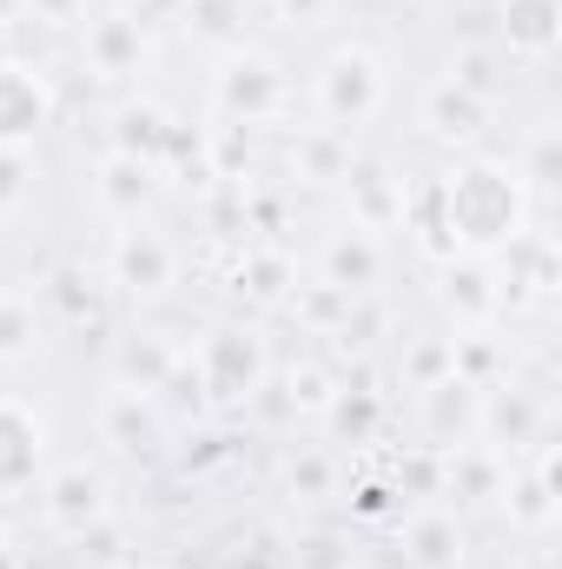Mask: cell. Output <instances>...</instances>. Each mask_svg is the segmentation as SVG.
<instances>
[{"instance_id":"6da1fadb","label":"cell","mask_w":562,"mask_h":569,"mask_svg":"<svg viewBox=\"0 0 562 569\" xmlns=\"http://www.w3.org/2000/svg\"><path fill=\"white\" fill-rule=\"evenodd\" d=\"M436 212H443V252L456 259H496L503 246L523 239L530 226V186H523V166L510 159H463L450 166V179H436Z\"/></svg>"},{"instance_id":"7a4b0ae2","label":"cell","mask_w":562,"mask_h":569,"mask_svg":"<svg viewBox=\"0 0 562 569\" xmlns=\"http://www.w3.org/2000/svg\"><path fill=\"white\" fill-rule=\"evenodd\" d=\"M311 107H318L324 133H358V127H371L378 107H384V60H378L371 47H358V40L331 47V53L318 60V73H311Z\"/></svg>"},{"instance_id":"3957f363","label":"cell","mask_w":562,"mask_h":569,"mask_svg":"<svg viewBox=\"0 0 562 569\" xmlns=\"http://www.w3.org/2000/svg\"><path fill=\"white\" fill-rule=\"evenodd\" d=\"M185 371H192V385H199L212 405H245V398H259L272 358H265V338H259L252 325H212V331L199 338V351H192Z\"/></svg>"},{"instance_id":"277c9868","label":"cell","mask_w":562,"mask_h":569,"mask_svg":"<svg viewBox=\"0 0 562 569\" xmlns=\"http://www.w3.org/2000/svg\"><path fill=\"white\" fill-rule=\"evenodd\" d=\"M100 443L113 457H133V463H152L165 443H172V418L159 411V391H133V385H113L100 398Z\"/></svg>"},{"instance_id":"5b68a950","label":"cell","mask_w":562,"mask_h":569,"mask_svg":"<svg viewBox=\"0 0 562 569\" xmlns=\"http://www.w3.org/2000/svg\"><path fill=\"white\" fill-rule=\"evenodd\" d=\"M107 279L120 284L127 298L152 305V298H165V291L179 284V252H172L165 232H152V226L133 219V226L113 239V252H107Z\"/></svg>"},{"instance_id":"8992f818","label":"cell","mask_w":562,"mask_h":569,"mask_svg":"<svg viewBox=\"0 0 562 569\" xmlns=\"http://www.w3.org/2000/svg\"><path fill=\"white\" fill-rule=\"evenodd\" d=\"M40 510H47V523H53V530L87 537V530H100V523H107L113 490H107V477H100L93 463H60V470L40 483Z\"/></svg>"},{"instance_id":"52a82bcc","label":"cell","mask_w":562,"mask_h":569,"mask_svg":"<svg viewBox=\"0 0 562 569\" xmlns=\"http://www.w3.org/2000/svg\"><path fill=\"white\" fill-rule=\"evenodd\" d=\"M47 477V418L20 398H0V497H20Z\"/></svg>"},{"instance_id":"ba28073f","label":"cell","mask_w":562,"mask_h":569,"mask_svg":"<svg viewBox=\"0 0 562 569\" xmlns=\"http://www.w3.org/2000/svg\"><path fill=\"white\" fill-rule=\"evenodd\" d=\"M53 120V87L27 60H0V146H27Z\"/></svg>"},{"instance_id":"9c48e42d","label":"cell","mask_w":562,"mask_h":569,"mask_svg":"<svg viewBox=\"0 0 562 569\" xmlns=\"http://www.w3.org/2000/svg\"><path fill=\"white\" fill-rule=\"evenodd\" d=\"M423 133L443 146H470L483 127H490V100L483 93H470V87H456V80H436L430 93H423Z\"/></svg>"},{"instance_id":"30bf717a","label":"cell","mask_w":562,"mask_h":569,"mask_svg":"<svg viewBox=\"0 0 562 569\" xmlns=\"http://www.w3.org/2000/svg\"><path fill=\"white\" fill-rule=\"evenodd\" d=\"M145 60V20L140 13H100L87 20V67L100 80H127Z\"/></svg>"},{"instance_id":"8fae6325","label":"cell","mask_w":562,"mask_h":569,"mask_svg":"<svg viewBox=\"0 0 562 569\" xmlns=\"http://www.w3.org/2000/svg\"><path fill=\"white\" fill-rule=\"evenodd\" d=\"M496 33L516 60H550L562 40V7L556 0H503L496 7Z\"/></svg>"},{"instance_id":"7c38bea8","label":"cell","mask_w":562,"mask_h":569,"mask_svg":"<svg viewBox=\"0 0 562 569\" xmlns=\"http://www.w3.org/2000/svg\"><path fill=\"white\" fill-rule=\"evenodd\" d=\"M284 80L272 60H259V53H239V60H225V73H219V107L225 113H245V120H265L272 107H279Z\"/></svg>"},{"instance_id":"4fadbf2b","label":"cell","mask_w":562,"mask_h":569,"mask_svg":"<svg viewBox=\"0 0 562 569\" xmlns=\"http://www.w3.org/2000/svg\"><path fill=\"white\" fill-rule=\"evenodd\" d=\"M93 192H100V206H107L113 219H127V226H133L145 206H152V159H140V152H107V159H100Z\"/></svg>"},{"instance_id":"5bb4252c","label":"cell","mask_w":562,"mask_h":569,"mask_svg":"<svg viewBox=\"0 0 562 569\" xmlns=\"http://www.w3.org/2000/svg\"><path fill=\"white\" fill-rule=\"evenodd\" d=\"M378 272H384V246L364 232V226H351V232H338L331 246H324V284L331 291H364V284H378Z\"/></svg>"},{"instance_id":"9a60e30c","label":"cell","mask_w":562,"mask_h":569,"mask_svg":"<svg viewBox=\"0 0 562 569\" xmlns=\"http://www.w3.org/2000/svg\"><path fill=\"white\" fill-rule=\"evenodd\" d=\"M404 550H411V569H463V523L450 510H423L404 530Z\"/></svg>"},{"instance_id":"2e32d148","label":"cell","mask_w":562,"mask_h":569,"mask_svg":"<svg viewBox=\"0 0 562 569\" xmlns=\"http://www.w3.org/2000/svg\"><path fill=\"white\" fill-rule=\"evenodd\" d=\"M113 371H120V385H133V391H159V385L179 371V351H172V345H159L152 331H140V338H120Z\"/></svg>"},{"instance_id":"e0dca14e","label":"cell","mask_w":562,"mask_h":569,"mask_svg":"<svg viewBox=\"0 0 562 569\" xmlns=\"http://www.w3.org/2000/svg\"><path fill=\"white\" fill-rule=\"evenodd\" d=\"M503 497H510V523H523V530H550V517H556V497H550V457L530 463V470H510V477H503Z\"/></svg>"},{"instance_id":"ac0fdd59","label":"cell","mask_w":562,"mask_h":569,"mask_svg":"<svg viewBox=\"0 0 562 569\" xmlns=\"http://www.w3.org/2000/svg\"><path fill=\"white\" fill-rule=\"evenodd\" d=\"M33 345H40V305L20 291H0V365L33 358Z\"/></svg>"},{"instance_id":"d6986e66","label":"cell","mask_w":562,"mask_h":569,"mask_svg":"<svg viewBox=\"0 0 562 569\" xmlns=\"http://www.w3.org/2000/svg\"><path fill=\"white\" fill-rule=\"evenodd\" d=\"M27 192H33V159H27V146H0V212L27 206Z\"/></svg>"},{"instance_id":"ffe728a7","label":"cell","mask_w":562,"mask_h":569,"mask_svg":"<svg viewBox=\"0 0 562 569\" xmlns=\"http://www.w3.org/2000/svg\"><path fill=\"white\" fill-rule=\"evenodd\" d=\"M284 483H291V490H304V503H318V497H331V463H324L318 450H304V457L284 470Z\"/></svg>"},{"instance_id":"44dd1931","label":"cell","mask_w":562,"mask_h":569,"mask_svg":"<svg viewBox=\"0 0 562 569\" xmlns=\"http://www.w3.org/2000/svg\"><path fill=\"white\" fill-rule=\"evenodd\" d=\"M338 391H324V371L318 365H304V371H291V405H304V411H324Z\"/></svg>"},{"instance_id":"7402d4cb","label":"cell","mask_w":562,"mask_h":569,"mask_svg":"<svg viewBox=\"0 0 562 569\" xmlns=\"http://www.w3.org/2000/svg\"><path fill=\"white\" fill-rule=\"evenodd\" d=\"M40 20H53V27H67V20H80L87 13V0H27Z\"/></svg>"},{"instance_id":"603a6c76","label":"cell","mask_w":562,"mask_h":569,"mask_svg":"<svg viewBox=\"0 0 562 569\" xmlns=\"http://www.w3.org/2000/svg\"><path fill=\"white\" fill-rule=\"evenodd\" d=\"M384 497H391V483H364V490H358V510H371V517H378V510H384Z\"/></svg>"},{"instance_id":"cb8c5ba5","label":"cell","mask_w":562,"mask_h":569,"mask_svg":"<svg viewBox=\"0 0 562 569\" xmlns=\"http://www.w3.org/2000/svg\"><path fill=\"white\" fill-rule=\"evenodd\" d=\"M510 569H550V557H523V563H510Z\"/></svg>"},{"instance_id":"d4e9b609","label":"cell","mask_w":562,"mask_h":569,"mask_svg":"<svg viewBox=\"0 0 562 569\" xmlns=\"http://www.w3.org/2000/svg\"><path fill=\"white\" fill-rule=\"evenodd\" d=\"M20 7H27V0H0V20H7V13H20Z\"/></svg>"}]
</instances>
